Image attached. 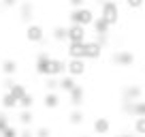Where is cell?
Here are the masks:
<instances>
[{"label": "cell", "mask_w": 145, "mask_h": 137, "mask_svg": "<svg viewBox=\"0 0 145 137\" xmlns=\"http://www.w3.org/2000/svg\"><path fill=\"white\" fill-rule=\"evenodd\" d=\"M94 11L90 9V7H81V9H72L71 13H68V22L71 24H77V26H92V22H94Z\"/></svg>", "instance_id": "1"}, {"label": "cell", "mask_w": 145, "mask_h": 137, "mask_svg": "<svg viewBox=\"0 0 145 137\" xmlns=\"http://www.w3.org/2000/svg\"><path fill=\"white\" fill-rule=\"evenodd\" d=\"M100 17L109 24V26H115L120 22V7L115 0H103L100 2Z\"/></svg>", "instance_id": "2"}, {"label": "cell", "mask_w": 145, "mask_h": 137, "mask_svg": "<svg viewBox=\"0 0 145 137\" xmlns=\"http://www.w3.org/2000/svg\"><path fill=\"white\" fill-rule=\"evenodd\" d=\"M122 111L132 118H141L145 116V101L139 99V101H122Z\"/></svg>", "instance_id": "3"}, {"label": "cell", "mask_w": 145, "mask_h": 137, "mask_svg": "<svg viewBox=\"0 0 145 137\" xmlns=\"http://www.w3.org/2000/svg\"><path fill=\"white\" fill-rule=\"evenodd\" d=\"M86 71H88L86 60H81V58H68L66 60V75L77 79V77H83Z\"/></svg>", "instance_id": "4"}, {"label": "cell", "mask_w": 145, "mask_h": 137, "mask_svg": "<svg viewBox=\"0 0 145 137\" xmlns=\"http://www.w3.org/2000/svg\"><path fill=\"white\" fill-rule=\"evenodd\" d=\"M26 39L30 43H43L45 41V28L41 26V24H26Z\"/></svg>", "instance_id": "5"}, {"label": "cell", "mask_w": 145, "mask_h": 137, "mask_svg": "<svg viewBox=\"0 0 145 137\" xmlns=\"http://www.w3.org/2000/svg\"><path fill=\"white\" fill-rule=\"evenodd\" d=\"M103 45L98 41H83V60H100Z\"/></svg>", "instance_id": "6"}, {"label": "cell", "mask_w": 145, "mask_h": 137, "mask_svg": "<svg viewBox=\"0 0 145 137\" xmlns=\"http://www.w3.org/2000/svg\"><path fill=\"white\" fill-rule=\"evenodd\" d=\"M111 62H113L115 67H130V64H135V54L128 51V49L113 51V54H111Z\"/></svg>", "instance_id": "7"}, {"label": "cell", "mask_w": 145, "mask_h": 137, "mask_svg": "<svg viewBox=\"0 0 145 137\" xmlns=\"http://www.w3.org/2000/svg\"><path fill=\"white\" fill-rule=\"evenodd\" d=\"M66 41L68 43H83L86 41V28L77 24H68L66 28Z\"/></svg>", "instance_id": "8"}, {"label": "cell", "mask_w": 145, "mask_h": 137, "mask_svg": "<svg viewBox=\"0 0 145 137\" xmlns=\"http://www.w3.org/2000/svg\"><path fill=\"white\" fill-rule=\"evenodd\" d=\"M66 73V62L62 58H49V67H47V77H62Z\"/></svg>", "instance_id": "9"}, {"label": "cell", "mask_w": 145, "mask_h": 137, "mask_svg": "<svg viewBox=\"0 0 145 137\" xmlns=\"http://www.w3.org/2000/svg\"><path fill=\"white\" fill-rule=\"evenodd\" d=\"M83 101H86V88L77 84V86L72 88L71 92H68V103H71L72 109H77V107L83 105Z\"/></svg>", "instance_id": "10"}, {"label": "cell", "mask_w": 145, "mask_h": 137, "mask_svg": "<svg viewBox=\"0 0 145 137\" xmlns=\"http://www.w3.org/2000/svg\"><path fill=\"white\" fill-rule=\"evenodd\" d=\"M49 58H51V56L47 54V51H39V54H36V62H34V71H36V75H41V77H47Z\"/></svg>", "instance_id": "11"}, {"label": "cell", "mask_w": 145, "mask_h": 137, "mask_svg": "<svg viewBox=\"0 0 145 137\" xmlns=\"http://www.w3.org/2000/svg\"><path fill=\"white\" fill-rule=\"evenodd\" d=\"M141 96H143V88L135 86V84L124 86V90H122V101H139Z\"/></svg>", "instance_id": "12"}, {"label": "cell", "mask_w": 145, "mask_h": 137, "mask_svg": "<svg viewBox=\"0 0 145 137\" xmlns=\"http://www.w3.org/2000/svg\"><path fill=\"white\" fill-rule=\"evenodd\" d=\"M17 68H19V64H17V60H13V58H5L0 62V71H2L5 77H13V75L17 73Z\"/></svg>", "instance_id": "13"}, {"label": "cell", "mask_w": 145, "mask_h": 137, "mask_svg": "<svg viewBox=\"0 0 145 137\" xmlns=\"http://www.w3.org/2000/svg\"><path fill=\"white\" fill-rule=\"evenodd\" d=\"M92 128H94V133H98V135H107V133L111 131V120L105 118V116H100V118L94 120Z\"/></svg>", "instance_id": "14"}, {"label": "cell", "mask_w": 145, "mask_h": 137, "mask_svg": "<svg viewBox=\"0 0 145 137\" xmlns=\"http://www.w3.org/2000/svg\"><path fill=\"white\" fill-rule=\"evenodd\" d=\"M32 17H34V7H32V2H22V5H19V19H22L24 24H30Z\"/></svg>", "instance_id": "15"}, {"label": "cell", "mask_w": 145, "mask_h": 137, "mask_svg": "<svg viewBox=\"0 0 145 137\" xmlns=\"http://www.w3.org/2000/svg\"><path fill=\"white\" fill-rule=\"evenodd\" d=\"M43 105H45V109H58L60 107V92H45Z\"/></svg>", "instance_id": "16"}, {"label": "cell", "mask_w": 145, "mask_h": 137, "mask_svg": "<svg viewBox=\"0 0 145 137\" xmlns=\"http://www.w3.org/2000/svg\"><path fill=\"white\" fill-rule=\"evenodd\" d=\"M77 86V82H75V77H71V75H62V77H58V90L60 92H71L72 88Z\"/></svg>", "instance_id": "17"}, {"label": "cell", "mask_w": 145, "mask_h": 137, "mask_svg": "<svg viewBox=\"0 0 145 137\" xmlns=\"http://www.w3.org/2000/svg\"><path fill=\"white\" fill-rule=\"evenodd\" d=\"M17 120H19V124H22L24 128H30V124L34 122V111L32 109H22L19 116H17Z\"/></svg>", "instance_id": "18"}, {"label": "cell", "mask_w": 145, "mask_h": 137, "mask_svg": "<svg viewBox=\"0 0 145 137\" xmlns=\"http://www.w3.org/2000/svg\"><path fill=\"white\" fill-rule=\"evenodd\" d=\"M92 28H94V32L98 34V37H103V34H109V24L105 22L103 17H94V22H92Z\"/></svg>", "instance_id": "19"}, {"label": "cell", "mask_w": 145, "mask_h": 137, "mask_svg": "<svg viewBox=\"0 0 145 137\" xmlns=\"http://www.w3.org/2000/svg\"><path fill=\"white\" fill-rule=\"evenodd\" d=\"M83 120H86V114H83L81 107H77V109H72L71 114H68V122H71L72 126H81Z\"/></svg>", "instance_id": "20"}, {"label": "cell", "mask_w": 145, "mask_h": 137, "mask_svg": "<svg viewBox=\"0 0 145 137\" xmlns=\"http://www.w3.org/2000/svg\"><path fill=\"white\" fill-rule=\"evenodd\" d=\"M66 54H68V58H81L83 60V43H68Z\"/></svg>", "instance_id": "21"}, {"label": "cell", "mask_w": 145, "mask_h": 137, "mask_svg": "<svg viewBox=\"0 0 145 137\" xmlns=\"http://www.w3.org/2000/svg\"><path fill=\"white\" fill-rule=\"evenodd\" d=\"M0 105H2V109H15V107H17V99H15L13 94H11V92H5V94H2V99H0Z\"/></svg>", "instance_id": "22"}, {"label": "cell", "mask_w": 145, "mask_h": 137, "mask_svg": "<svg viewBox=\"0 0 145 137\" xmlns=\"http://www.w3.org/2000/svg\"><path fill=\"white\" fill-rule=\"evenodd\" d=\"M132 133H135L137 137H145V116L132 120Z\"/></svg>", "instance_id": "23"}, {"label": "cell", "mask_w": 145, "mask_h": 137, "mask_svg": "<svg viewBox=\"0 0 145 137\" xmlns=\"http://www.w3.org/2000/svg\"><path fill=\"white\" fill-rule=\"evenodd\" d=\"M34 101H36L34 94H28L26 92V94L17 101V107H22V109H32V107H34Z\"/></svg>", "instance_id": "24"}, {"label": "cell", "mask_w": 145, "mask_h": 137, "mask_svg": "<svg viewBox=\"0 0 145 137\" xmlns=\"http://www.w3.org/2000/svg\"><path fill=\"white\" fill-rule=\"evenodd\" d=\"M7 92H11V94H13L15 99L19 101V99H22V96L26 94L28 90H26V86H24V84H17V82H15V84H13V86H11V88H9V90H7Z\"/></svg>", "instance_id": "25"}, {"label": "cell", "mask_w": 145, "mask_h": 137, "mask_svg": "<svg viewBox=\"0 0 145 137\" xmlns=\"http://www.w3.org/2000/svg\"><path fill=\"white\" fill-rule=\"evenodd\" d=\"M51 37H54V41H58V43L66 41V28L64 26H56L54 30H51Z\"/></svg>", "instance_id": "26"}, {"label": "cell", "mask_w": 145, "mask_h": 137, "mask_svg": "<svg viewBox=\"0 0 145 137\" xmlns=\"http://www.w3.org/2000/svg\"><path fill=\"white\" fill-rule=\"evenodd\" d=\"M43 88H45V92H58V77H45Z\"/></svg>", "instance_id": "27"}, {"label": "cell", "mask_w": 145, "mask_h": 137, "mask_svg": "<svg viewBox=\"0 0 145 137\" xmlns=\"http://www.w3.org/2000/svg\"><path fill=\"white\" fill-rule=\"evenodd\" d=\"M0 137H19V128H17V126H13V124H9L5 131L0 133Z\"/></svg>", "instance_id": "28"}, {"label": "cell", "mask_w": 145, "mask_h": 137, "mask_svg": "<svg viewBox=\"0 0 145 137\" xmlns=\"http://www.w3.org/2000/svg\"><path fill=\"white\" fill-rule=\"evenodd\" d=\"M143 5H145V0H126V7H128V9H132V11L143 9Z\"/></svg>", "instance_id": "29"}, {"label": "cell", "mask_w": 145, "mask_h": 137, "mask_svg": "<svg viewBox=\"0 0 145 137\" xmlns=\"http://www.w3.org/2000/svg\"><path fill=\"white\" fill-rule=\"evenodd\" d=\"M34 137H51V128L49 126H39L34 131Z\"/></svg>", "instance_id": "30"}, {"label": "cell", "mask_w": 145, "mask_h": 137, "mask_svg": "<svg viewBox=\"0 0 145 137\" xmlns=\"http://www.w3.org/2000/svg\"><path fill=\"white\" fill-rule=\"evenodd\" d=\"M9 124H11V122H9V118H7V114H0V133L5 131Z\"/></svg>", "instance_id": "31"}, {"label": "cell", "mask_w": 145, "mask_h": 137, "mask_svg": "<svg viewBox=\"0 0 145 137\" xmlns=\"http://www.w3.org/2000/svg\"><path fill=\"white\" fill-rule=\"evenodd\" d=\"M68 5L72 9H81V7H86V0H68Z\"/></svg>", "instance_id": "32"}, {"label": "cell", "mask_w": 145, "mask_h": 137, "mask_svg": "<svg viewBox=\"0 0 145 137\" xmlns=\"http://www.w3.org/2000/svg\"><path fill=\"white\" fill-rule=\"evenodd\" d=\"M19 0H2V5L7 7V9H13V7H17Z\"/></svg>", "instance_id": "33"}, {"label": "cell", "mask_w": 145, "mask_h": 137, "mask_svg": "<svg viewBox=\"0 0 145 137\" xmlns=\"http://www.w3.org/2000/svg\"><path fill=\"white\" fill-rule=\"evenodd\" d=\"M13 84H15V82H13V77H5V82H2V88H5V90H9Z\"/></svg>", "instance_id": "34"}, {"label": "cell", "mask_w": 145, "mask_h": 137, "mask_svg": "<svg viewBox=\"0 0 145 137\" xmlns=\"http://www.w3.org/2000/svg\"><path fill=\"white\" fill-rule=\"evenodd\" d=\"M19 137H34V131H30V128H24V131H19Z\"/></svg>", "instance_id": "35"}, {"label": "cell", "mask_w": 145, "mask_h": 137, "mask_svg": "<svg viewBox=\"0 0 145 137\" xmlns=\"http://www.w3.org/2000/svg\"><path fill=\"white\" fill-rule=\"evenodd\" d=\"M115 137H137L135 133H122V135H115Z\"/></svg>", "instance_id": "36"}, {"label": "cell", "mask_w": 145, "mask_h": 137, "mask_svg": "<svg viewBox=\"0 0 145 137\" xmlns=\"http://www.w3.org/2000/svg\"><path fill=\"white\" fill-rule=\"evenodd\" d=\"M81 137H90V135H81Z\"/></svg>", "instance_id": "37"}]
</instances>
